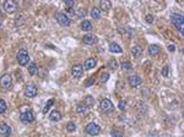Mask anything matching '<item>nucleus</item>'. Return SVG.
<instances>
[{"instance_id": "11", "label": "nucleus", "mask_w": 184, "mask_h": 137, "mask_svg": "<svg viewBox=\"0 0 184 137\" xmlns=\"http://www.w3.org/2000/svg\"><path fill=\"white\" fill-rule=\"evenodd\" d=\"M128 83L131 88H135V87L141 85V78H140V76H138V75H131V76L128 77Z\"/></svg>"}, {"instance_id": "25", "label": "nucleus", "mask_w": 184, "mask_h": 137, "mask_svg": "<svg viewBox=\"0 0 184 137\" xmlns=\"http://www.w3.org/2000/svg\"><path fill=\"white\" fill-rule=\"evenodd\" d=\"M93 103H94V100H93V98L91 97V95H86L85 100H84V104H85L87 108H91V107L93 105Z\"/></svg>"}, {"instance_id": "30", "label": "nucleus", "mask_w": 184, "mask_h": 137, "mask_svg": "<svg viewBox=\"0 0 184 137\" xmlns=\"http://www.w3.org/2000/svg\"><path fill=\"white\" fill-rule=\"evenodd\" d=\"M121 68L123 70H131L133 65H131V63H129V61H124V63L121 64Z\"/></svg>"}, {"instance_id": "18", "label": "nucleus", "mask_w": 184, "mask_h": 137, "mask_svg": "<svg viewBox=\"0 0 184 137\" xmlns=\"http://www.w3.org/2000/svg\"><path fill=\"white\" fill-rule=\"evenodd\" d=\"M108 49H109V52L111 53H114V54H120L121 52H123V49H121V47L118 44V43H111L109 44V47H108Z\"/></svg>"}, {"instance_id": "19", "label": "nucleus", "mask_w": 184, "mask_h": 137, "mask_svg": "<svg viewBox=\"0 0 184 137\" xmlns=\"http://www.w3.org/2000/svg\"><path fill=\"white\" fill-rule=\"evenodd\" d=\"M49 119H50V121H60L61 120V113L59 112V110H52L50 112V114H49Z\"/></svg>"}, {"instance_id": "42", "label": "nucleus", "mask_w": 184, "mask_h": 137, "mask_svg": "<svg viewBox=\"0 0 184 137\" xmlns=\"http://www.w3.org/2000/svg\"><path fill=\"white\" fill-rule=\"evenodd\" d=\"M3 16V13H1V10H0V17H1Z\"/></svg>"}, {"instance_id": "2", "label": "nucleus", "mask_w": 184, "mask_h": 137, "mask_svg": "<svg viewBox=\"0 0 184 137\" xmlns=\"http://www.w3.org/2000/svg\"><path fill=\"white\" fill-rule=\"evenodd\" d=\"M171 18H172V23H173V26L179 31V33H183V32H184V25H183V22H184V17L180 15V13H172Z\"/></svg>"}, {"instance_id": "6", "label": "nucleus", "mask_w": 184, "mask_h": 137, "mask_svg": "<svg viewBox=\"0 0 184 137\" xmlns=\"http://www.w3.org/2000/svg\"><path fill=\"white\" fill-rule=\"evenodd\" d=\"M11 85H12V78L9 73H5L0 77V87H1L3 90H9Z\"/></svg>"}, {"instance_id": "7", "label": "nucleus", "mask_w": 184, "mask_h": 137, "mask_svg": "<svg viewBox=\"0 0 184 137\" xmlns=\"http://www.w3.org/2000/svg\"><path fill=\"white\" fill-rule=\"evenodd\" d=\"M20 120H21L23 124H31V122L35 121V115H33L32 112L26 110V112L21 113V115H20Z\"/></svg>"}, {"instance_id": "39", "label": "nucleus", "mask_w": 184, "mask_h": 137, "mask_svg": "<svg viewBox=\"0 0 184 137\" xmlns=\"http://www.w3.org/2000/svg\"><path fill=\"white\" fill-rule=\"evenodd\" d=\"M125 107H126V103H125V100H120L119 102V104H118V108L120 109V110H125Z\"/></svg>"}, {"instance_id": "32", "label": "nucleus", "mask_w": 184, "mask_h": 137, "mask_svg": "<svg viewBox=\"0 0 184 137\" xmlns=\"http://www.w3.org/2000/svg\"><path fill=\"white\" fill-rule=\"evenodd\" d=\"M87 10L86 9H84V8H81V9H79L77 10V16H80V17H86L87 16Z\"/></svg>"}, {"instance_id": "24", "label": "nucleus", "mask_w": 184, "mask_h": 137, "mask_svg": "<svg viewBox=\"0 0 184 137\" xmlns=\"http://www.w3.org/2000/svg\"><path fill=\"white\" fill-rule=\"evenodd\" d=\"M119 32H120L124 37L130 38V37H131V33H133V30H131V28H119Z\"/></svg>"}, {"instance_id": "43", "label": "nucleus", "mask_w": 184, "mask_h": 137, "mask_svg": "<svg viewBox=\"0 0 184 137\" xmlns=\"http://www.w3.org/2000/svg\"><path fill=\"white\" fill-rule=\"evenodd\" d=\"M0 30H1V23H0Z\"/></svg>"}, {"instance_id": "38", "label": "nucleus", "mask_w": 184, "mask_h": 137, "mask_svg": "<svg viewBox=\"0 0 184 137\" xmlns=\"http://www.w3.org/2000/svg\"><path fill=\"white\" fill-rule=\"evenodd\" d=\"M23 23H25L23 17H22V16H18V17L16 18V21H15V25H16V26H21V25H23Z\"/></svg>"}, {"instance_id": "4", "label": "nucleus", "mask_w": 184, "mask_h": 137, "mask_svg": "<svg viewBox=\"0 0 184 137\" xmlns=\"http://www.w3.org/2000/svg\"><path fill=\"white\" fill-rule=\"evenodd\" d=\"M85 131H86V133L91 135V136H97L101 132V127H99V125L96 124V122H88V124L85 126Z\"/></svg>"}, {"instance_id": "29", "label": "nucleus", "mask_w": 184, "mask_h": 137, "mask_svg": "<svg viewBox=\"0 0 184 137\" xmlns=\"http://www.w3.org/2000/svg\"><path fill=\"white\" fill-rule=\"evenodd\" d=\"M108 67L111 68V70H115V68H118V63L115 59H111L109 63H108Z\"/></svg>"}, {"instance_id": "15", "label": "nucleus", "mask_w": 184, "mask_h": 137, "mask_svg": "<svg viewBox=\"0 0 184 137\" xmlns=\"http://www.w3.org/2000/svg\"><path fill=\"white\" fill-rule=\"evenodd\" d=\"M147 52H148L150 56H157L160 54V52H161V49H160V47L157 44H151V45H148Z\"/></svg>"}, {"instance_id": "17", "label": "nucleus", "mask_w": 184, "mask_h": 137, "mask_svg": "<svg viewBox=\"0 0 184 137\" xmlns=\"http://www.w3.org/2000/svg\"><path fill=\"white\" fill-rule=\"evenodd\" d=\"M141 54H142V48L139 45V44H134L133 47H131V55L134 56V58H140L141 56Z\"/></svg>"}, {"instance_id": "35", "label": "nucleus", "mask_w": 184, "mask_h": 137, "mask_svg": "<svg viewBox=\"0 0 184 137\" xmlns=\"http://www.w3.org/2000/svg\"><path fill=\"white\" fill-rule=\"evenodd\" d=\"M64 4L67 9H72V6L75 4V0H64Z\"/></svg>"}, {"instance_id": "13", "label": "nucleus", "mask_w": 184, "mask_h": 137, "mask_svg": "<svg viewBox=\"0 0 184 137\" xmlns=\"http://www.w3.org/2000/svg\"><path fill=\"white\" fill-rule=\"evenodd\" d=\"M96 64H97L96 59H94V58H88V59H86L82 67L85 68V70H92V68H94V66H96Z\"/></svg>"}, {"instance_id": "20", "label": "nucleus", "mask_w": 184, "mask_h": 137, "mask_svg": "<svg viewBox=\"0 0 184 137\" xmlns=\"http://www.w3.org/2000/svg\"><path fill=\"white\" fill-rule=\"evenodd\" d=\"M80 27H81V30L85 31V32H90V31H92V23H91L90 21H87V20H84V21L81 22Z\"/></svg>"}, {"instance_id": "22", "label": "nucleus", "mask_w": 184, "mask_h": 137, "mask_svg": "<svg viewBox=\"0 0 184 137\" xmlns=\"http://www.w3.org/2000/svg\"><path fill=\"white\" fill-rule=\"evenodd\" d=\"M87 112V107L84 104V103H79L76 105V113L79 114H85Z\"/></svg>"}, {"instance_id": "14", "label": "nucleus", "mask_w": 184, "mask_h": 137, "mask_svg": "<svg viewBox=\"0 0 184 137\" xmlns=\"http://www.w3.org/2000/svg\"><path fill=\"white\" fill-rule=\"evenodd\" d=\"M82 42L87 45H93L97 42V37L93 36V34H86V36H84V38H82Z\"/></svg>"}, {"instance_id": "31", "label": "nucleus", "mask_w": 184, "mask_h": 137, "mask_svg": "<svg viewBox=\"0 0 184 137\" xmlns=\"http://www.w3.org/2000/svg\"><path fill=\"white\" fill-rule=\"evenodd\" d=\"M53 104H54V99H49V100H48V103H47V104H45L44 109H43V113H44V114H45V113H48L49 108H50Z\"/></svg>"}, {"instance_id": "36", "label": "nucleus", "mask_w": 184, "mask_h": 137, "mask_svg": "<svg viewBox=\"0 0 184 137\" xmlns=\"http://www.w3.org/2000/svg\"><path fill=\"white\" fill-rule=\"evenodd\" d=\"M168 70H169L168 65H165V66L162 67V70H161V73H162V76H163V77H167V76H168Z\"/></svg>"}, {"instance_id": "5", "label": "nucleus", "mask_w": 184, "mask_h": 137, "mask_svg": "<svg viewBox=\"0 0 184 137\" xmlns=\"http://www.w3.org/2000/svg\"><path fill=\"white\" fill-rule=\"evenodd\" d=\"M99 108H101V110L103 112V113H111L114 107H113V103L108 99V98H104V99H102L101 103H99Z\"/></svg>"}, {"instance_id": "27", "label": "nucleus", "mask_w": 184, "mask_h": 137, "mask_svg": "<svg viewBox=\"0 0 184 137\" xmlns=\"http://www.w3.org/2000/svg\"><path fill=\"white\" fill-rule=\"evenodd\" d=\"M66 130H67L69 132H75V131H76V124H75V122H72V121L67 122V124H66Z\"/></svg>"}, {"instance_id": "8", "label": "nucleus", "mask_w": 184, "mask_h": 137, "mask_svg": "<svg viewBox=\"0 0 184 137\" xmlns=\"http://www.w3.org/2000/svg\"><path fill=\"white\" fill-rule=\"evenodd\" d=\"M37 92H38V90H37V86L36 85H27L25 87V91H23V93H25V95H26L27 98L36 97Z\"/></svg>"}, {"instance_id": "1", "label": "nucleus", "mask_w": 184, "mask_h": 137, "mask_svg": "<svg viewBox=\"0 0 184 137\" xmlns=\"http://www.w3.org/2000/svg\"><path fill=\"white\" fill-rule=\"evenodd\" d=\"M16 60H17V63L18 65H21V66H26L27 64L30 63V55H28V50L26 49V48H21L17 54H16Z\"/></svg>"}, {"instance_id": "12", "label": "nucleus", "mask_w": 184, "mask_h": 137, "mask_svg": "<svg viewBox=\"0 0 184 137\" xmlns=\"http://www.w3.org/2000/svg\"><path fill=\"white\" fill-rule=\"evenodd\" d=\"M11 135V127L6 122H0V136L1 137H9Z\"/></svg>"}, {"instance_id": "28", "label": "nucleus", "mask_w": 184, "mask_h": 137, "mask_svg": "<svg viewBox=\"0 0 184 137\" xmlns=\"http://www.w3.org/2000/svg\"><path fill=\"white\" fill-rule=\"evenodd\" d=\"M37 72H38L40 78H45L47 75H48V71H47V68H44V67H39L37 70Z\"/></svg>"}, {"instance_id": "41", "label": "nucleus", "mask_w": 184, "mask_h": 137, "mask_svg": "<svg viewBox=\"0 0 184 137\" xmlns=\"http://www.w3.org/2000/svg\"><path fill=\"white\" fill-rule=\"evenodd\" d=\"M167 49H168V52H169V53H173V52H175V47L171 44V45H168Z\"/></svg>"}, {"instance_id": "21", "label": "nucleus", "mask_w": 184, "mask_h": 137, "mask_svg": "<svg viewBox=\"0 0 184 137\" xmlns=\"http://www.w3.org/2000/svg\"><path fill=\"white\" fill-rule=\"evenodd\" d=\"M28 73L31 75V76H35V75L37 73V70H38V67H37V65L35 64V63H31L30 65H28Z\"/></svg>"}, {"instance_id": "3", "label": "nucleus", "mask_w": 184, "mask_h": 137, "mask_svg": "<svg viewBox=\"0 0 184 137\" xmlns=\"http://www.w3.org/2000/svg\"><path fill=\"white\" fill-rule=\"evenodd\" d=\"M55 20H57V22L63 27H69L70 23H71V20L69 18V16L65 15V13H63V12H57L55 13Z\"/></svg>"}, {"instance_id": "10", "label": "nucleus", "mask_w": 184, "mask_h": 137, "mask_svg": "<svg viewBox=\"0 0 184 137\" xmlns=\"http://www.w3.org/2000/svg\"><path fill=\"white\" fill-rule=\"evenodd\" d=\"M82 72H84L82 65L75 64V65L71 67V76H72L74 78H80L81 76H82Z\"/></svg>"}, {"instance_id": "33", "label": "nucleus", "mask_w": 184, "mask_h": 137, "mask_svg": "<svg viewBox=\"0 0 184 137\" xmlns=\"http://www.w3.org/2000/svg\"><path fill=\"white\" fill-rule=\"evenodd\" d=\"M108 78H109V73L108 72H102L101 73V82H107L108 81Z\"/></svg>"}, {"instance_id": "9", "label": "nucleus", "mask_w": 184, "mask_h": 137, "mask_svg": "<svg viewBox=\"0 0 184 137\" xmlns=\"http://www.w3.org/2000/svg\"><path fill=\"white\" fill-rule=\"evenodd\" d=\"M4 10L8 13H13L17 10V3L15 0H6L4 3Z\"/></svg>"}, {"instance_id": "23", "label": "nucleus", "mask_w": 184, "mask_h": 137, "mask_svg": "<svg viewBox=\"0 0 184 137\" xmlns=\"http://www.w3.org/2000/svg\"><path fill=\"white\" fill-rule=\"evenodd\" d=\"M111 136L112 137H123V130L118 129V127H114L111 131Z\"/></svg>"}, {"instance_id": "37", "label": "nucleus", "mask_w": 184, "mask_h": 137, "mask_svg": "<svg viewBox=\"0 0 184 137\" xmlns=\"http://www.w3.org/2000/svg\"><path fill=\"white\" fill-rule=\"evenodd\" d=\"M93 82H94V78H93V77H88L87 81L84 82V86H85V87H90V86L93 85Z\"/></svg>"}, {"instance_id": "34", "label": "nucleus", "mask_w": 184, "mask_h": 137, "mask_svg": "<svg viewBox=\"0 0 184 137\" xmlns=\"http://www.w3.org/2000/svg\"><path fill=\"white\" fill-rule=\"evenodd\" d=\"M5 110H6V103H5V100L0 99V114L5 113Z\"/></svg>"}, {"instance_id": "40", "label": "nucleus", "mask_w": 184, "mask_h": 137, "mask_svg": "<svg viewBox=\"0 0 184 137\" xmlns=\"http://www.w3.org/2000/svg\"><path fill=\"white\" fill-rule=\"evenodd\" d=\"M145 20H146V22L148 23V25H151V23H153V16L152 15H146V17H145Z\"/></svg>"}, {"instance_id": "26", "label": "nucleus", "mask_w": 184, "mask_h": 137, "mask_svg": "<svg viewBox=\"0 0 184 137\" xmlns=\"http://www.w3.org/2000/svg\"><path fill=\"white\" fill-rule=\"evenodd\" d=\"M91 16L93 20H98L101 17V10L98 8H93L92 11H91Z\"/></svg>"}, {"instance_id": "16", "label": "nucleus", "mask_w": 184, "mask_h": 137, "mask_svg": "<svg viewBox=\"0 0 184 137\" xmlns=\"http://www.w3.org/2000/svg\"><path fill=\"white\" fill-rule=\"evenodd\" d=\"M111 9H112L111 0H101V1H99V10L104 11V12H108Z\"/></svg>"}]
</instances>
